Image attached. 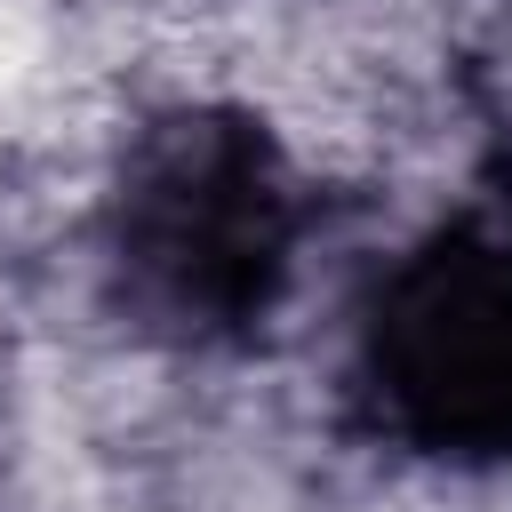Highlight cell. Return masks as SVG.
Segmentation results:
<instances>
[{
	"label": "cell",
	"instance_id": "1",
	"mask_svg": "<svg viewBox=\"0 0 512 512\" xmlns=\"http://www.w3.org/2000/svg\"><path fill=\"white\" fill-rule=\"evenodd\" d=\"M368 376L416 448L512 464V224H456L384 280Z\"/></svg>",
	"mask_w": 512,
	"mask_h": 512
},
{
	"label": "cell",
	"instance_id": "2",
	"mask_svg": "<svg viewBox=\"0 0 512 512\" xmlns=\"http://www.w3.org/2000/svg\"><path fill=\"white\" fill-rule=\"evenodd\" d=\"M288 248V192L248 128H168L120 200V264L144 304L184 328L240 320L272 296Z\"/></svg>",
	"mask_w": 512,
	"mask_h": 512
}]
</instances>
